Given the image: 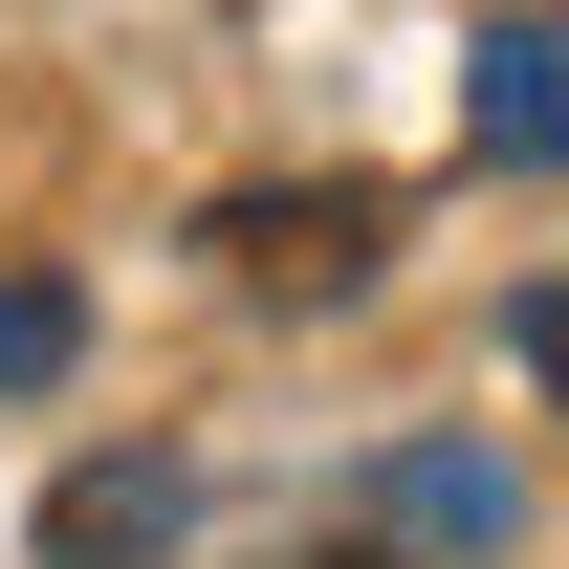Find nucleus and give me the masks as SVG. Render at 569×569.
Segmentation results:
<instances>
[{
    "label": "nucleus",
    "instance_id": "4",
    "mask_svg": "<svg viewBox=\"0 0 569 569\" xmlns=\"http://www.w3.org/2000/svg\"><path fill=\"white\" fill-rule=\"evenodd\" d=\"M372 503H395V526H438V548H503V482H482V460H438V438H417Z\"/></svg>",
    "mask_w": 569,
    "mask_h": 569
},
{
    "label": "nucleus",
    "instance_id": "6",
    "mask_svg": "<svg viewBox=\"0 0 569 569\" xmlns=\"http://www.w3.org/2000/svg\"><path fill=\"white\" fill-rule=\"evenodd\" d=\"M526 395L569 417V284H526Z\"/></svg>",
    "mask_w": 569,
    "mask_h": 569
},
{
    "label": "nucleus",
    "instance_id": "2",
    "mask_svg": "<svg viewBox=\"0 0 569 569\" xmlns=\"http://www.w3.org/2000/svg\"><path fill=\"white\" fill-rule=\"evenodd\" d=\"M176 526H198L176 460H67V482H44V569H153Z\"/></svg>",
    "mask_w": 569,
    "mask_h": 569
},
{
    "label": "nucleus",
    "instance_id": "1",
    "mask_svg": "<svg viewBox=\"0 0 569 569\" xmlns=\"http://www.w3.org/2000/svg\"><path fill=\"white\" fill-rule=\"evenodd\" d=\"M198 241H219L241 307H351V284L395 263V198H372V176H263V198H219Z\"/></svg>",
    "mask_w": 569,
    "mask_h": 569
},
{
    "label": "nucleus",
    "instance_id": "5",
    "mask_svg": "<svg viewBox=\"0 0 569 569\" xmlns=\"http://www.w3.org/2000/svg\"><path fill=\"white\" fill-rule=\"evenodd\" d=\"M67 351H88V307H67V284H0V395H44Z\"/></svg>",
    "mask_w": 569,
    "mask_h": 569
},
{
    "label": "nucleus",
    "instance_id": "3",
    "mask_svg": "<svg viewBox=\"0 0 569 569\" xmlns=\"http://www.w3.org/2000/svg\"><path fill=\"white\" fill-rule=\"evenodd\" d=\"M460 153H503V176L569 153V22H482V67H460Z\"/></svg>",
    "mask_w": 569,
    "mask_h": 569
},
{
    "label": "nucleus",
    "instance_id": "7",
    "mask_svg": "<svg viewBox=\"0 0 569 569\" xmlns=\"http://www.w3.org/2000/svg\"><path fill=\"white\" fill-rule=\"evenodd\" d=\"M307 569H417V548H307Z\"/></svg>",
    "mask_w": 569,
    "mask_h": 569
}]
</instances>
